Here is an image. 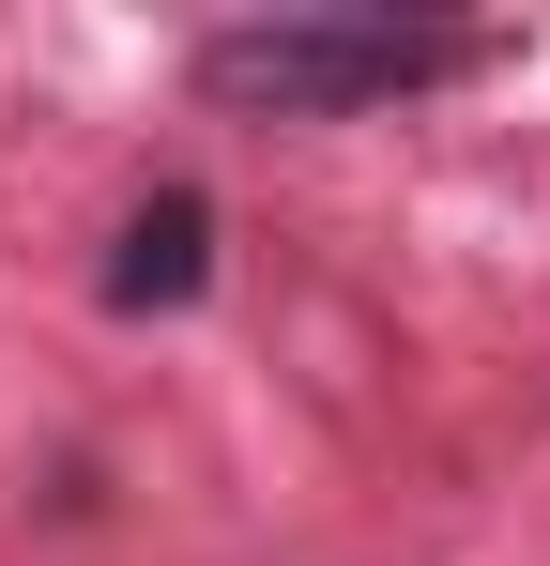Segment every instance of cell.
Instances as JSON below:
<instances>
[{"mask_svg":"<svg viewBox=\"0 0 550 566\" xmlns=\"http://www.w3.org/2000/svg\"><path fill=\"white\" fill-rule=\"evenodd\" d=\"M489 62V31L458 15H382V0H290V15H230L199 31V93L245 123H352V107L444 93Z\"/></svg>","mask_w":550,"mask_h":566,"instance_id":"6da1fadb","label":"cell"},{"mask_svg":"<svg viewBox=\"0 0 550 566\" xmlns=\"http://www.w3.org/2000/svg\"><path fill=\"white\" fill-rule=\"evenodd\" d=\"M199 276H214V199H199V185H154L138 214H123L107 306H199Z\"/></svg>","mask_w":550,"mask_h":566,"instance_id":"7a4b0ae2","label":"cell"}]
</instances>
